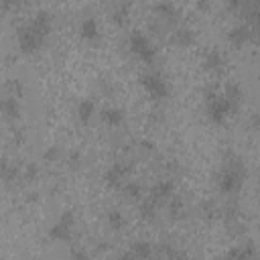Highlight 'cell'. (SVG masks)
<instances>
[{
    "instance_id": "6da1fadb",
    "label": "cell",
    "mask_w": 260,
    "mask_h": 260,
    "mask_svg": "<svg viewBox=\"0 0 260 260\" xmlns=\"http://www.w3.org/2000/svg\"><path fill=\"white\" fill-rule=\"evenodd\" d=\"M51 24H53L51 12L39 10L26 24H22V26L18 28L16 41H18L20 51H22V53H32V51H37V49L45 43L47 35L51 32Z\"/></svg>"
},
{
    "instance_id": "5bb4252c",
    "label": "cell",
    "mask_w": 260,
    "mask_h": 260,
    "mask_svg": "<svg viewBox=\"0 0 260 260\" xmlns=\"http://www.w3.org/2000/svg\"><path fill=\"white\" fill-rule=\"evenodd\" d=\"M102 120L108 126H120L122 120H124V110L122 108H116V106H108V108L102 110Z\"/></svg>"
},
{
    "instance_id": "7a4b0ae2",
    "label": "cell",
    "mask_w": 260,
    "mask_h": 260,
    "mask_svg": "<svg viewBox=\"0 0 260 260\" xmlns=\"http://www.w3.org/2000/svg\"><path fill=\"white\" fill-rule=\"evenodd\" d=\"M244 177H246V169H244V162L240 156H234V154H228V158L223 160L219 173H217V189L219 193L223 195H232V193H238L242 183H244Z\"/></svg>"
},
{
    "instance_id": "f1b7e54d",
    "label": "cell",
    "mask_w": 260,
    "mask_h": 260,
    "mask_svg": "<svg viewBox=\"0 0 260 260\" xmlns=\"http://www.w3.org/2000/svg\"><path fill=\"white\" fill-rule=\"evenodd\" d=\"M71 260H89V256L83 248H71Z\"/></svg>"
},
{
    "instance_id": "4316f807",
    "label": "cell",
    "mask_w": 260,
    "mask_h": 260,
    "mask_svg": "<svg viewBox=\"0 0 260 260\" xmlns=\"http://www.w3.org/2000/svg\"><path fill=\"white\" fill-rule=\"evenodd\" d=\"M6 91H8V95L20 98V95H22V83H20L18 79H8V81H6Z\"/></svg>"
},
{
    "instance_id": "cb8c5ba5",
    "label": "cell",
    "mask_w": 260,
    "mask_h": 260,
    "mask_svg": "<svg viewBox=\"0 0 260 260\" xmlns=\"http://www.w3.org/2000/svg\"><path fill=\"white\" fill-rule=\"evenodd\" d=\"M160 252L167 254L171 260H191L189 254H185L183 250H177V248H173V246H169V244H162V246H160Z\"/></svg>"
},
{
    "instance_id": "5b68a950",
    "label": "cell",
    "mask_w": 260,
    "mask_h": 260,
    "mask_svg": "<svg viewBox=\"0 0 260 260\" xmlns=\"http://www.w3.org/2000/svg\"><path fill=\"white\" fill-rule=\"evenodd\" d=\"M140 83L148 91V95L154 98V100H165L169 95V83H167V79L158 71H146V73H142L140 75Z\"/></svg>"
},
{
    "instance_id": "2e32d148",
    "label": "cell",
    "mask_w": 260,
    "mask_h": 260,
    "mask_svg": "<svg viewBox=\"0 0 260 260\" xmlns=\"http://www.w3.org/2000/svg\"><path fill=\"white\" fill-rule=\"evenodd\" d=\"M79 35H81L83 39H87V41L95 39V37H98V20H95L93 16H85V18L81 20V24H79Z\"/></svg>"
},
{
    "instance_id": "52a82bcc",
    "label": "cell",
    "mask_w": 260,
    "mask_h": 260,
    "mask_svg": "<svg viewBox=\"0 0 260 260\" xmlns=\"http://www.w3.org/2000/svg\"><path fill=\"white\" fill-rule=\"evenodd\" d=\"M173 191H175V185H173V181L171 179H160V181H156L152 187H150V199L156 203V205H160V203H165V201H169L171 197H173Z\"/></svg>"
},
{
    "instance_id": "277c9868",
    "label": "cell",
    "mask_w": 260,
    "mask_h": 260,
    "mask_svg": "<svg viewBox=\"0 0 260 260\" xmlns=\"http://www.w3.org/2000/svg\"><path fill=\"white\" fill-rule=\"evenodd\" d=\"M128 47H130V51H132L140 61H144L146 65H152V63H154V59H156V49H154V45L148 41V37H144L140 30L130 32V37H128Z\"/></svg>"
},
{
    "instance_id": "83f0119b",
    "label": "cell",
    "mask_w": 260,
    "mask_h": 260,
    "mask_svg": "<svg viewBox=\"0 0 260 260\" xmlns=\"http://www.w3.org/2000/svg\"><path fill=\"white\" fill-rule=\"evenodd\" d=\"M43 156H45L47 160H57V158L61 156V148H59V146H49Z\"/></svg>"
},
{
    "instance_id": "9a60e30c",
    "label": "cell",
    "mask_w": 260,
    "mask_h": 260,
    "mask_svg": "<svg viewBox=\"0 0 260 260\" xmlns=\"http://www.w3.org/2000/svg\"><path fill=\"white\" fill-rule=\"evenodd\" d=\"M93 114H95V104H93V100L85 98V100H81V102L77 104V118H79L81 124H87V122L93 118Z\"/></svg>"
},
{
    "instance_id": "d6986e66",
    "label": "cell",
    "mask_w": 260,
    "mask_h": 260,
    "mask_svg": "<svg viewBox=\"0 0 260 260\" xmlns=\"http://www.w3.org/2000/svg\"><path fill=\"white\" fill-rule=\"evenodd\" d=\"M130 250L136 254L138 260H150V256H152V246L146 240H136Z\"/></svg>"
},
{
    "instance_id": "8fae6325",
    "label": "cell",
    "mask_w": 260,
    "mask_h": 260,
    "mask_svg": "<svg viewBox=\"0 0 260 260\" xmlns=\"http://www.w3.org/2000/svg\"><path fill=\"white\" fill-rule=\"evenodd\" d=\"M252 37H254V32H252V28H250L246 22L236 24V26L228 32V41H230L232 45H236V47L244 45V43H246V41H250Z\"/></svg>"
},
{
    "instance_id": "e0dca14e",
    "label": "cell",
    "mask_w": 260,
    "mask_h": 260,
    "mask_svg": "<svg viewBox=\"0 0 260 260\" xmlns=\"http://www.w3.org/2000/svg\"><path fill=\"white\" fill-rule=\"evenodd\" d=\"M171 41H173L175 45L187 47V45H191V43H193V30H191V28H187V26H179V28L173 32Z\"/></svg>"
},
{
    "instance_id": "8992f818",
    "label": "cell",
    "mask_w": 260,
    "mask_h": 260,
    "mask_svg": "<svg viewBox=\"0 0 260 260\" xmlns=\"http://www.w3.org/2000/svg\"><path fill=\"white\" fill-rule=\"evenodd\" d=\"M73 223H75V217H73V211H63L61 217L55 221V225L49 230V238L51 240H59V242H69L71 240V232H73Z\"/></svg>"
},
{
    "instance_id": "44dd1931",
    "label": "cell",
    "mask_w": 260,
    "mask_h": 260,
    "mask_svg": "<svg viewBox=\"0 0 260 260\" xmlns=\"http://www.w3.org/2000/svg\"><path fill=\"white\" fill-rule=\"evenodd\" d=\"M122 191H124V195H126L128 199H140V195H142V185L136 183V181H126L124 187H122Z\"/></svg>"
},
{
    "instance_id": "d6a6232c",
    "label": "cell",
    "mask_w": 260,
    "mask_h": 260,
    "mask_svg": "<svg viewBox=\"0 0 260 260\" xmlns=\"http://www.w3.org/2000/svg\"><path fill=\"white\" fill-rule=\"evenodd\" d=\"M118 260H138V258H136V254H134L132 250H124V252L118 256Z\"/></svg>"
},
{
    "instance_id": "ac0fdd59",
    "label": "cell",
    "mask_w": 260,
    "mask_h": 260,
    "mask_svg": "<svg viewBox=\"0 0 260 260\" xmlns=\"http://www.w3.org/2000/svg\"><path fill=\"white\" fill-rule=\"evenodd\" d=\"M203 65H205V69H219L223 65V55L217 49H209L203 57Z\"/></svg>"
},
{
    "instance_id": "7402d4cb",
    "label": "cell",
    "mask_w": 260,
    "mask_h": 260,
    "mask_svg": "<svg viewBox=\"0 0 260 260\" xmlns=\"http://www.w3.org/2000/svg\"><path fill=\"white\" fill-rule=\"evenodd\" d=\"M108 223H110V228H114V230H122L124 223H126V217H124V213H122L120 209H110V211H108Z\"/></svg>"
},
{
    "instance_id": "1f68e13d",
    "label": "cell",
    "mask_w": 260,
    "mask_h": 260,
    "mask_svg": "<svg viewBox=\"0 0 260 260\" xmlns=\"http://www.w3.org/2000/svg\"><path fill=\"white\" fill-rule=\"evenodd\" d=\"M223 215H225L228 219L236 217V215H238V207H236V203H230V205H225V207H223Z\"/></svg>"
},
{
    "instance_id": "836d02e7",
    "label": "cell",
    "mask_w": 260,
    "mask_h": 260,
    "mask_svg": "<svg viewBox=\"0 0 260 260\" xmlns=\"http://www.w3.org/2000/svg\"><path fill=\"white\" fill-rule=\"evenodd\" d=\"M79 160H81V154H79V152H69V165H71V167H77Z\"/></svg>"
},
{
    "instance_id": "e575fe53",
    "label": "cell",
    "mask_w": 260,
    "mask_h": 260,
    "mask_svg": "<svg viewBox=\"0 0 260 260\" xmlns=\"http://www.w3.org/2000/svg\"><path fill=\"white\" fill-rule=\"evenodd\" d=\"M252 126H254L256 130H260V112H256V114L252 116Z\"/></svg>"
},
{
    "instance_id": "f546056e",
    "label": "cell",
    "mask_w": 260,
    "mask_h": 260,
    "mask_svg": "<svg viewBox=\"0 0 260 260\" xmlns=\"http://www.w3.org/2000/svg\"><path fill=\"white\" fill-rule=\"evenodd\" d=\"M203 213H205L207 217H215V215H217V207H215V203L205 201V203H203Z\"/></svg>"
},
{
    "instance_id": "30bf717a",
    "label": "cell",
    "mask_w": 260,
    "mask_h": 260,
    "mask_svg": "<svg viewBox=\"0 0 260 260\" xmlns=\"http://www.w3.org/2000/svg\"><path fill=\"white\" fill-rule=\"evenodd\" d=\"M254 258H256V248L252 242H246L242 246L230 248V252L221 260H254Z\"/></svg>"
},
{
    "instance_id": "7c38bea8",
    "label": "cell",
    "mask_w": 260,
    "mask_h": 260,
    "mask_svg": "<svg viewBox=\"0 0 260 260\" xmlns=\"http://www.w3.org/2000/svg\"><path fill=\"white\" fill-rule=\"evenodd\" d=\"M223 98H225L228 104L238 112V106H240V102H242V87H240L238 83L230 81V83L223 87Z\"/></svg>"
},
{
    "instance_id": "603a6c76",
    "label": "cell",
    "mask_w": 260,
    "mask_h": 260,
    "mask_svg": "<svg viewBox=\"0 0 260 260\" xmlns=\"http://www.w3.org/2000/svg\"><path fill=\"white\" fill-rule=\"evenodd\" d=\"M154 10H156V14L162 18H173L175 14H177V8H175V4L173 2H156L154 4Z\"/></svg>"
},
{
    "instance_id": "4fadbf2b",
    "label": "cell",
    "mask_w": 260,
    "mask_h": 260,
    "mask_svg": "<svg viewBox=\"0 0 260 260\" xmlns=\"http://www.w3.org/2000/svg\"><path fill=\"white\" fill-rule=\"evenodd\" d=\"M0 108H2V114H4L6 118H10V120H14V118L20 116V104H18V98H14V95L2 98Z\"/></svg>"
},
{
    "instance_id": "ffe728a7",
    "label": "cell",
    "mask_w": 260,
    "mask_h": 260,
    "mask_svg": "<svg viewBox=\"0 0 260 260\" xmlns=\"http://www.w3.org/2000/svg\"><path fill=\"white\" fill-rule=\"evenodd\" d=\"M156 207H158V205H156L150 197H146V199L140 203V215H142V219H148V221L154 219V217H156Z\"/></svg>"
},
{
    "instance_id": "3957f363",
    "label": "cell",
    "mask_w": 260,
    "mask_h": 260,
    "mask_svg": "<svg viewBox=\"0 0 260 260\" xmlns=\"http://www.w3.org/2000/svg\"><path fill=\"white\" fill-rule=\"evenodd\" d=\"M205 114L207 120L213 124H221L228 116L236 114V110L228 104V100L223 98V93H215V91H207L205 93Z\"/></svg>"
},
{
    "instance_id": "d4e9b609",
    "label": "cell",
    "mask_w": 260,
    "mask_h": 260,
    "mask_svg": "<svg viewBox=\"0 0 260 260\" xmlns=\"http://www.w3.org/2000/svg\"><path fill=\"white\" fill-rule=\"evenodd\" d=\"M128 10H130V4H128V2L116 4V6H114V10H112V18H114L116 22H122V20H124V16L128 14Z\"/></svg>"
},
{
    "instance_id": "9c48e42d",
    "label": "cell",
    "mask_w": 260,
    "mask_h": 260,
    "mask_svg": "<svg viewBox=\"0 0 260 260\" xmlns=\"http://www.w3.org/2000/svg\"><path fill=\"white\" fill-rule=\"evenodd\" d=\"M244 12H246V24L252 28L254 35L260 32V0H252V2H244Z\"/></svg>"
},
{
    "instance_id": "4dcf8cb0",
    "label": "cell",
    "mask_w": 260,
    "mask_h": 260,
    "mask_svg": "<svg viewBox=\"0 0 260 260\" xmlns=\"http://www.w3.org/2000/svg\"><path fill=\"white\" fill-rule=\"evenodd\" d=\"M37 173H39V167H37V165L28 162V165L24 167V179H35V177H37Z\"/></svg>"
},
{
    "instance_id": "484cf974",
    "label": "cell",
    "mask_w": 260,
    "mask_h": 260,
    "mask_svg": "<svg viewBox=\"0 0 260 260\" xmlns=\"http://www.w3.org/2000/svg\"><path fill=\"white\" fill-rule=\"evenodd\" d=\"M169 211L173 217H179L183 213V199L179 195H173L171 197V203H169Z\"/></svg>"
},
{
    "instance_id": "ba28073f",
    "label": "cell",
    "mask_w": 260,
    "mask_h": 260,
    "mask_svg": "<svg viewBox=\"0 0 260 260\" xmlns=\"http://www.w3.org/2000/svg\"><path fill=\"white\" fill-rule=\"evenodd\" d=\"M130 169H132V167H130L128 162H114V165L108 167L104 179H106V183H108L110 187H118V185H122V181L128 177Z\"/></svg>"
}]
</instances>
